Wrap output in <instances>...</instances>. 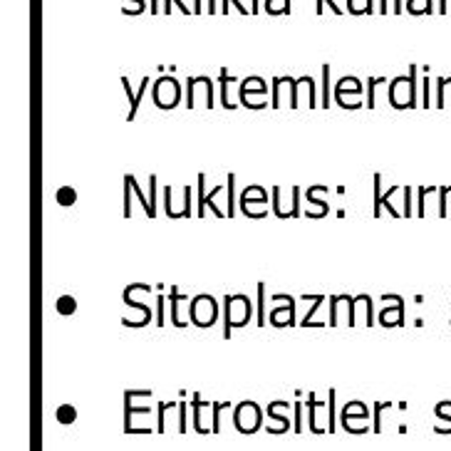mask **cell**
<instances>
[{
	"label": "cell",
	"mask_w": 451,
	"mask_h": 451,
	"mask_svg": "<svg viewBox=\"0 0 451 451\" xmlns=\"http://www.w3.org/2000/svg\"><path fill=\"white\" fill-rule=\"evenodd\" d=\"M159 10H162V8H159V3H157V0H152V13H159Z\"/></svg>",
	"instance_id": "cell-51"
},
{
	"label": "cell",
	"mask_w": 451,
	"mask_h": 451,
	"mask_svg": "<svg viewBox=\"0 0 451 451\" xmlns=\"http://www.w3.org/2000/svg\"><path fill=\"white\" fill-rule=\"evenodd\" d=\"M216 10H219L216 8V0H209V13H216Z\"/></svg>",
	"instance_id": "cell-48"
},
{
	"label": "cell",
	"mask_w": 451,
	"mask_h": 451,
	"mask_svg": "<svg viewBox=\"0 0 451 451\" xmlns=\"http://www.w3.org/2000/svg\"><path fill=\"white\" fill-rule=\"evenodd\" d=\"M233 186H236V176L228 174V216H236V191H233Z\"/></svg>",
	"instance_id": "cell-23"
},
{
	"label": "cell",
	"mask_w": 451,
	"mask_h": 451,
	"mask_svg": "<svg viewBox=\"0 0 451 451\" xmlns=\"http://www.w3.org/2000/svg\"><path fill=\"white\" fill-rule=\"evenodd\" d=\"M300 216V189H293V209H290V219H298Z\"/></svg>",
	"instance_id": "cell-39"
},
{
	"label": "cell",
	"mask_w": 451,
	"mask_h": 451,
	"mask_svg": "<svg viewBox=\"0 0 451 451\" xmlns=\"http://www.w3.org/2000/svg\"><path fill=\"white\" fill-rule=\"evenodd\" d=\"M251 13H261V8H258V0H253V8H251Z\"/></svg>",
	"instance_id": "cell-52"
},
{
	"label": "cell",
	"mask_w": 451,
	"mask_h": 451,
	"mask_svg": "<svg viewBox=\"0 0 451 451\" xmlns=\"http://www.w3.org/2000/svg\"><path fill=\"white\" fill-rule=\"evenodd\" d=\"M352 417H357L360 422H367V419H370V409H367V404H362V402L345 404V409H342V422H350Z\"/></svg>",
	"instance_id": "cell-7"
},
{
	"label": "cell",
	"mask_w": 451,
	"mask_h": 451,
	"mask_svg": "<svg viewBox=\"0 0 451 451\" xmlns=\"http://www.w3.org/2000/svg\"><path fill=\"white\" fill-rule=\"evenodd\" d=\"M77 310V300L72 295H60L57 298V313L60 315H72Z\"/></svg>",
	"instance_id": "cell-16"
},
{
	"label": "cell",
	"mask_w": 451,
	"mask_h": 451,
	"mask_svg": "<svg viewBox=\"0 0 451 451\" xmlns=\"http://www.w3.org/2000/svg\"><path fill=\"white\" fill-rule=\"evenodd\" d=\"M293 432H303V404L295 402V424H293Z\"/></svg>",
	"instance_id": "cell-38"
},
{
	"label": "cell",
	"mask_w": 451,
	"mask_h": 451,
	"mask_svg": "<svg viewBox=\"0 0 451 451\" xmlns=\"http://www.w3.org/2000/svg\"><path fill=\"white\" fill-rule=\"evenodd\" d=\"M325 10V0H315V13H323Z\"/></svg>",
	"instance_id": "cell-45"
},
{
	"label": "cell",
	"mask_w": 451,
	"mask_h": 451,
	"mask_svg": "<svg viewBox=\"0 0 451 451\" xmlns=\"http://www.w3.org/2000/svg\"><path fill=\"white\" fill-rule=\"evenodd\" d=\"M231 308H233V300H231V295H224V338H231V330H233Z\"/></svg>",
	"instance_id": "cell-17"
},
{
	"label": "cell",
	"mask_w": 451,
	"mask_h": 451,
	"mask_svg": "<svg viewBox=\"0 0 451 451\" xmlns=\"http://www.w3.org/2000/svg\"><path fill=\"white\" fill-rule=\"evenodd\" d=\"M122 298H124V303H127V305H132V308L142 310V320H137V323H134V320H127V318H124V320H122L124 328H144V325L152 323L154 313H152V308H149V305H144V303H137V300H132V295H129L127 290H124V293H122Z\"/></svg>",
	"instance_id": "cell-6"
},
{
	"label": "cell",
	"mask_w": 451,
	"mask_h": 451,
	"mask_svg": "<svg viewBox=\"0 0 451 451\" xmlns=\"http://www.w3.org/2000/svg\"><path fill=\"white\" fill-rule=\"evenodd\" d=\"M320 189H323V186H310V189H308V201H313V206H320V211H323V214H328V204L315 199V194H318Z\"/></svg>",
	"instance_id": "cell-29"
},
{
	"label": "cell",
	"mask_w": 451,
	"mask_h": 451,
	"mask_svg": "<svg viewBox=\"0 0 451 451\" xmlns=\"http://www.w3.org/2000/svg\"><path fill=\"white\" fill-rule=\"evenodd\" d=\"M194 211H191V186H184V209H181V216H191Z\"/></svg>",
	"instance_id": "cell-36"
},
{
	"label": "cell",
	"mask_w": 451,
	"mask_h": 451,
	"mask_svg": "<svg viewBox=\"0 0 451 451\" xmlns=\"http://www.w3.org/2000/svg\"><path fill=\"white\" fill-rule=\"evenodd\" d=\"M228 82H236V77H231L226 70H221V77H219V90H221V107H226V110H236V105H231V100H228Z\"/></svg>",
	"instance_id": "cell-10"
},
{
	"label": "cell",
	"mask_w": 451,
	"mask_h": 451,
	"mask_svg": "<svg viewBox=\"0 0 451 451\" xmlns=\"http://www.w3.org/2000/svg\"><path fill=\"white\" fill-rule=\"evenodd\" d=\"M385 407H390V404H385V402L375 404V427H372V432H380V429H382V409H385Z\"/></svg>",
	"instance_id": "cell-35"
},
{
	"label": "cell",
	"mask_w": 451,
	"mask_h": 451,
	"mask_svg": "<svg viewBox=\"0 0 451 451\" xmlns=\"http://www.w3.org/2000/svg\"><path fill=\"white\" fill-rule=\"evenodd\" d=\"M372 181H375V211H372V214L380 219V216H382V176L377 174Z\"/></svg>",
	"instance_id": "cell-24"
},
{
	"label": "cell",
	"mask_w": 451,
	"mask_h": 451,
	"mask_svg": "<svg viewBox=\"0 0 451 451\" xmlns=\"http://www.w3.org/2000/svg\"><path fill=\"white\" fill-rule=\"evenodd\" d=\"M268 323V313H266V283H258V325Z\"/></svg>",
	"instance_id": "cell-14"
},
{
	"label": "cell",
	"mask_w": 451,
	"mask_h": 451,
	"mask_svg": "<svg viewBox=\"0 0 451 451\" xmlns=\"http://www.w3.org/2000/svg\"><path fill=\"white\" fill-rule=\"evenodd\" d=\"M55 417H57V422H60V424H72L77 419V409L72 407V404H60V407H57V412H55Z\"/></svg>",
	"instance_id": "cell-13"
},
{
	"label": "cell",
	"mask_w": 451,
	"mask_h": 451,
	"mask_svg": "<svg viewBox=\"0 0 451 451\" xmlns=\"http://www.w3.org/2000/svg\"><path fill=\"white\" fill-rule=\"evenodd\" d=\"M375 13V0H365V15Z\"/></svg>",
	"instance_id": "cell-44"
},
{
	"label": "cell",
	"mask_w": 451,
	"mask_h": 451,
	"mask_svg": "<svg viewBox=\"0 0 451 451\" xmlns=\"http://www.w3.org/2000/svg\"><path fill=\"white\" fill-rule=\"evenodd\" d=\"M181 300H189V295H181L179 290L171 285V290H169V303H171V323L176 325V328H184V323L179 320V303Z\"/></svg>",
	"instance_id": "cell-9"
},
{
	"label": "cell",
	"mask_w": 451,
	"mask_h": 451,
	"mask_svg": "<svg viewBox=\"0 0 451 451\" xmlns=\"http://www.w3.org/2000/svg\"><path fill=\"white\" fill-rule=\"evenodd\" d=\"M55 199H57V204H60V206H72L77 201V191L72 189V186H60V189H57V194H55Z\"/></svg>",
	"instance_id": "cell-12"
},
{
	"label": "cell",
	"mask_w": 451,
	"mask_h": 451,
	"mask_svg": "<svg viewBox=\"0 0 451 451\" xmlns=\"http://www.w3.org/2000/svg\"><path fill=\"white\" fill-rule=\"evenodd\" d=\"M164 13H171V0H164Z\"/></svg>",
	"instance_id": "cell-50"
},
{
	"label": "cell",
	"mask_w": 451,
	"mask_h": 451,
	"mask_svg": "<svg viewBox=\"0 0 451 451\" xmlns=\"http://www.w3.org/2000/svg\"><path fill=\"white\" fill-rule=\"evenodd\" d=\"M132 194H134V186L132 181H129V174L124 176V219H129L132 216Z\"/></svg>",
	"instance_id": "cell-18"
},
{
	"label": "cell",
	"mask_w": 451,
	"mask_h": 451,
	"mask_svg": "<svg viewBox=\"0 0 451 451\" xmlns=\"http://www.w3.org/2000/svg\"><path fill=\"white\" fill-rule=\"evenodd\" d=\"M211 404H206V402H201V397L199 395H194V429L199 434H209L211 429L204 424V409H209Z\"/></svg>",
	"instance_id": "cell-8"
},
{
	"label": "cell",
	"mask_w": 451,
	"mask_h": 451,
	"mask_svg": "<svg viewBox=\"0 0 451 451\" xmlns=\"http://www.w3.org/2000/svg\"><path fill=\"white\" fill-rule=\"evenodd\" d=\"M129 181H132V186H134V196H137L139 201H142V206H144V214L147 216H154V211H152V201L144 196V191H142V186H139V181H137V176L134 174H129Z\"/></svg>",
	"instance_id": "cell-15"
},
{
	"label": "cell",
	"mask_w": 451,
	"mask_h": 451,
	"mask_svg": "<svg viewBox=\"0 0 451 451\" xmlns=\"http://www.w3.org/2000/svg\"><path fill=\"white\" fill-rule=\"evenodd\" d=\"M281 85H283V80L281 77H273V110H278L281 107Z\"/></svg>",
	"instance_id": "cell-31"
},
{
	"label": "cell",
	"mask_w": 451,
	"mask_h": 451,
	"mask_svg": "<svg viewBox=\"0 0 451 451\" xmlns=\"http://www.w3.org/2000/svg\"><path fill=\"white\" fill-rule=\"evenodd\" d=\"M171 407H176V404H171V402L159 404V427H157V432H164V429H167V409H171Z\"/></svg>",
	"instance_id": "cell-26"
},
{
	"label": "cell",
	"mask_w": 451,
	"mask_h": 451,
	"mask_svg": "<svg viewBox=\"0 0 451 451\" xmlns=\"http://www.w3.org/2000/svg\"><path fill=\"white\" fill-rule=\"evenodd\" d=\"M357 303H360V295H357V298H350V295H347V323L350 325H357V320H355Z\"/></svg>",
	"instance_id": "cell-28"
},
{
	"label": "cell",
	"mask_w": 451,
	"mask_h": 451,
	"mask_svg": "<svg viewBox=\"0 0 451 451\" xmlns=\"http://www.w3.org/2000/svg\"><path fill=\"white\" fill-rule=\"evenodd\" d=\"M447 82H451V77H449V80H447V77H439V80H437V92H439L437 107H444V87H447Z\"/></svg>",
	"instance_id": "cell-40"
},
{
	"label": "cell",
	"mask_w": 451,
	"mask_h": 451,
	"mask_svg": "<svg viewBox=\"0 0 451 451\" xmlns=\"http://www.w3.org/2000/svg\"><path fill=\"white\" fill-rule=\"evenodd\" d=\"M196 85H206V107H214V82L211 77L201 75V77H186V107H194V87Z\"/></svg>",
	"instance_id": "cell-4"
},
{
	"label": "cell",
	"mask_w": 451,
	"mask_h": 451,
	"mask_svg": "<svg viewBox=\"0 0 451 451\" xmlns=\"http://www.w3.org/2000/svg\"><path fill=\"white\" fill-rule=\"evenodd\" d=\"M164 214L174 221V209H171V186H164Z\"/></svg>",
	"instance_id": "cell-37"
},
{
	"label": "cell",
	"mask_w": 451,
	"mask_h": 451,
	"mask_svg": "<svg viewBox=\"0 0 451 451\" xmlns=\"http://www.w3.org/2000/svg\"><path fill=\"white\" fill-rule=\"evenodd\" d=\"M201 10H204L201 8V0H194V13H201Z\"/></svg>",
	"instance_id": "cell-49"
},
{
	"label": "cell",
	"mask_w": 451,
	"mask_h": 451,
	"mask_svg": "<svg viewBox=\"0 0 451 451\" xmlns=\"http://www.w3.org/2000/svg\"><path fill=\"white\" fill-rule=\"evenodd\" d=\"M320 404H318V399H315V395H308V427H310V432H315V434H323L325 429L323 427H318V419H315V409H318Z\"/></svg>",
	"instance_id": "cell-11"
},
{
	"label": "cell",
	"mask_w": 451,
	"mask_h": 451,
	"mask_svg": "<svg viewBox=\"0 0 451 451\" xmlns=\"http://www.w3.org/2000/svg\"><path fill=\"white\" fill-rule=\"evenodd\" d=\"M283 85H290V107H298V87L305 85V77H300V80H293V77H283Z\"/></svg>",
	"instance_id": "cell-19"
},
{
	"label": "cell",
	"mask_w": 451,
	"mask_h": 451,
	"mask_svg": "<svg viewBox=\"0 0 451 451\" xmlns=\"http://www.w3.org/2000/svg\"><path fill=\"white\" fill-rule=\"evenodd\" d=\"M347 92H352V95H362V82L357 80V77H342L338 82V87H335V102L342 107V110H360L362 102H347L345 95Z\"/></svg>",
	"instance_id": "cell-2"
},
{
	"label": "cell",
	"mask_w": 451,
	"mask_h": 451,
	"mask_svg": "<svg viewBox=\"0 0 451 451\" xmlns=\"http://www.w3.org/2000/svg\"><path fill=\"white\" fill-rule=\"evenodd\" d=\"M328 432H335V390L328 399Z\"/></svg>",
	"instance_id": "cell-27"
},
{
	"label": "cell",
	"mask_w": 451,
	"mask_h": 451,
	"mask_svg": "<svg viewBox=\"0 0 451 451\" xmlns=\"http://www.w3.org/2000/svg\"><path fill=\"white\" fill-rule=\"evenodd\" d=\"M221 10H224V13L228 15V0H224V8H221Z\"/></svg>",
	"instance_id": "cell-53"
},
{
	"label": "cell",
	"mask_w": 451,
	"mask_h": 451,
	"mask_svg": "<svg viewBox=\"0 0 451 451\" xmlns=\"http://www.w3.org/2000/svg\"><path fill=\"white\" fill-rule=\"evenodd\" d=\"M323 303H325V295H318V300H315V305H313V308L308 310V315H305V318H303V323H300V325H303V328H310V318H313V315L318 313V310H320V305H323Z\"/></svg>",
	"instance_id": "cell-30"
},
{
	"label": "cell",
	"mask_w": 451,
	"mask_h": 451,
	"mask_svg": "<svg viewBox=\"0 0 451 451\" xmlns=\"http://www.w3.org/2000/svg\"><path fill=\"white\" fill-rule=\"evenodd\" d=\"M164 323H167V318H164V295H157V325L162 328Z\"/></svg>",
	"instance_id": "cell-41"
},
{
	"label": "cell",
	"mask_w": 451,
	"mask_h": 451,
	"mask_svg": "<svg viewBox=\"0 0 451 451\" xmlns=\"http://www.w3.org/2000/svg\"><path fill=\"white\" fill-rule=\"evenodd\" d=\"M224 191V186H214V191H211L209 196H206V176L204 174H199V211H196V216H204V211H206V206H209L211 211H214L219 219H226V211H221L219 206L214 204V196L216 194H221Z\"/></svg>",
	"instance_id": "cell-3"
},
{
	"label": "cell",
	"mask_w": 451,
	"mask_h": 451,
	"mask_svg": "<svg viewBox=\"0 0 451 451\" xmlns=\"http://www.w3.org/2000/svg\"><path fill=\"white\" fill-rule=\"evenodd\" d=\"M226 407H228L226 402H216L214 407H211V422H214V424H211V432H214V434H219V432H221L219 414H221V409H226Z\"/></svg>",
	"instance_id": "cell-25"
},
{
	"label": "cell",
	"mask_w": 451,
	"mask_h": 451,
	"mask_svg": "<svg viewBox=\"0 0 451 451\" xmlns=\"http://www.w3.org/2000/svg\"><path fill=\"white\" fill-rule=\"evenodd\" d=\"M342 300V295H333L330 298V325H338V303Z\"/></svg>",
	"instance_id": "cell-33"
},
{
	"label": "cell",
	"mask_w": 451,
	"mask_h": 451,
	"mask_svg": "<svg viewBox=\"0 0 451 451\" xmlns=\"http://www.w3.org/2000/svg\"><path fill=\"white\" fill-rule=\"evenodd\" d=\"M333 95H330V65H323V107L328 110Z\"/></svg>",
	"instance_id": "cell-22"
},
{
	"label": "cell",
	"mask_w": 451,
	"mask_h": 451,
	"mask_svg": "<svg viewBox=\"0 0 451 451\" xmlns=\"http://www.w3.org/2000/svg\"><path fill=\"white\" fill-rule=\"evenodd\" d=\"M392 10H395V13H402V10H404L402 0H395V8H392Z\"/></svg>",
	"instance_id": "cell-46"
},
{
	"label": "cell",
	"mask_w": 451,
	"mask_h": 451,
	"mask_svg": "<svg viewBox=\"0 0 451 451\" xmlns=\"http://www.w3.org/2000/svg\"><path fill=\"white\" fill-rule=\"evenodd\" d=\"M132 3H137V8L132 10L134 15H139V13H144V10H147V3H144V0H132Z\"/></svg>",
	"instance_id": "cell-43"
},
{
	"label": "cell",
	"mask_w": 451,
	"mask_h": 451,
	"mask_svg": "<svg viewBox=\"0 0 451 451\" xmlns=\"http://www.w3.org/2000/svg\"><path fill=\"white\" fill-rule=\"evenodd\" d=\"M385 82H387V77H370V80H367V110L375 107V87L385 85Z\"/></svg>",
	"instance_id": "cell-20"
},
{
	"label": "cell",
	"mask_w": 451,
	"mask_h": 451,
	"mask_svg": "<svg viewBox=\"0 0 451 451\" xmlns=\"http://www.w3.org/2000/svg\"><path fill=\"white\" fill-rule=\"evenodd\" d=\"M261 409H258L256 402H241L236 407V414H233V424H236L238 432L243 434H253L261 429Z\"/></svg>",
	"instance_id": "cell-1"
},
{
	"label": "cell",
	"mask_w": 451,
	"mask_h": 451,
	"mask_svg": "<svg viewBox=\"0 0 451 451\" xmlns=\"http://www.w3.org/2000/svg\"><path fill=\"white\" fill-rule=\"evenodd\" d=\"M149 201H152V211L157 216V176H149Z\"/></svg>",
	"instance_id": "cell-32"
},
{
	"label": "cell",
	"mask_w": 451,
	"mask_h": 451,
	"mask_svg": "<svg viewBox=\"0 0 451 451\" xmlns=\"http://www.w3.org/2000/svg\"><path fill=\"white\" fill-rule=\"evenodd\" d=\"M417 107V65L409 67V110Z\"/></svg>",
	"instance_id": "cell-21"
},
{
	"label": "cell",
	"mask_w": 451,
	"mask_h": 451,
	"mask_svg": "<svg viewBox=\"0 0 451 451\" xmlns=\"http://www.w3.org/2000/svg\"><path fill=\"white\" fill-rule=\"evenodd\" d=\"M186 429H189V427H186V404L179 402V432L184 434Z\"/></svg>",
	"instance_id": "cell-42"
},
{
	"label": "cell",
	"mask_w": 451,
	"mask_h": 451,
	"mask_svg": "<svg viewBox=\"0 0 451 451\" xmlns=\"http://www.w3.org/2000/svg\"><path fill=\"white\" fill-rule=\"evenodd\" d=\"M122 85H124V92H127V97H129V114H127V119L132 122V119L137 117V112H139V105H142V97L147 95V90H149V77H142V87H139L137 92H132V85H129V77H122Z\"/></svg>",
	"instance_id": "cell-5"
},
{
	"label": "cell",
	"mask_w": 451,
	"mask_h": 451,
	"mask_svg": "<svg viewBox=\"0 0 451 451\" xmlns=\"http://www.w3.org/2000/svg\"><path fill=\"white\" fill-rule=\"evenodd\" d=\"M412 186H404V211L402 216H412Z\"/></svg>",
	"instance_id": "cell-34"
},
{
	"label": "cell",
	"mask_w": 451,
	"mask_h": 451,
	"mask_svg": "<svg viewBox=\"0 0 451 451\" xmlns=\"http://www.w3.org/2000/svg\"><path fill=\"white\" fill-rule=\"evenodd\" d=\"M387 10H390V8H387V0H380V13L387 15Z\"/></svg>",
	"instance_id": "cell-47"
}]
</instances>
